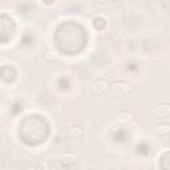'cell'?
<instances>
[{"label":"cell","instance_id":"2","mask_svg":"<svg viewBox=\"0 0 170 170\" xmlns=\"http://www.w3.org/2000/svg\"><path fill=\"white\" fill-rule=\"evenodd\" d=\"M153 114L156 117H166L168 114H170V104H162V105H158L154 110H153Z\"/></svg>","mask_w":170,"mask_h":170},{"label":"cell","instance_id":"6","mask_svg":"<svg viewBox=\"0 0 170 170\" xmlns=\"http://www.w3.org/2000/svg\"><path fill=\"white\" fill-rule=\"evenodd\" d=\"M75 160L76 158L73 154H64V156H61V158H60V161L64 164H71V162H73Z\"/></svg>","mask_w":170,"mask_h":170},{"label":"cell","instance_id":"9","mask_svg":"<svg viewBox=\"0 0 170 170\" xmlns=\"http://www.w3.org/2000/svg\"><path fill=\"white\" fill-rule=\"evenodd\" d=\"M113 2H117V0H113Z\"/></svg>","mask_w":170,"mask_h":170},{"label":"cell","instance_id":"8","mask_svg":"<svg viewBox=\"0 0 170 170\" xmlns=\"http://www.w3.org/2000/svg\"><path fill=\"white\" fill-rule=\"evenodd\" d=\"M99 3H105V2H108V0H97Z\"/></svg>","mask_w":170,"mask_h":170},{"label":"cell","instance_id":"1","mask_svg":"<svg viewBox=\"0 0 170 170\" xmlns=\"http://www.w3.org/2000/svg\"><path fill=\"white\" fill-rule=\"evenodd\" d=\"M130 89H132V87L126 83H116V84H113V87H112L113 93H117V95H120V96L128 93Z\"/></svg>","mask_w":170,"mask_h":170},{"label":"cell","instance_id":"5","mask_svg":"<svg viewBox=\"0 0 170 170\" xmlns=\"http://www.w3.org/2000/svg\"><path fill=\"white\" fill-rule=\"evenodd\" d=\"M83 134V129L81 128H71L69 130H68V136L72 137V138H77Z\"/></svg>","mask_w":170,"mask_h":170},{"label":"cell","instance_id":"3","mask_svg":"<svg viewBox=\"0 0 170 170\" xmlns=\"http://www.w3.org/2000/svg\"><path fill=\"white\" fill-rule=\"evenodd\" d=\"M106 89H108V84H106V81H104V80H97V81L92 84V91H93V93H96V95H101V93H104Z\"/></svg>","mask_w":170,"mask_h":170},{"label":"cell","instance_id":"7","mask_svg":"<svg viewBox=\"0 0 170 170\" xmlns=\"http://www.w3.org/2000/svg\"><path fill=\"white\" fill-rule=\"evenodd\" d=\"M45 57L48 59V60H53V59H56V55H55V52H47L45 53Z\"/></svg>","mask_w":170,"mask_h":170},{"label":"cell","instance_id":"4","mask_svg":"<svg viewBox=\"0 0 170 170\" xmlns=\"http://www.w3.org/2000/svg\"><path fill=\"white\" fill-rule=\"evenodd\" d=\"M156 133H158V134H161V136L169 134V133H170V125H168V124L158 125V126L156 128Z\"/></svg>","mask_w":170,"mask_h":170}]
</instances>
